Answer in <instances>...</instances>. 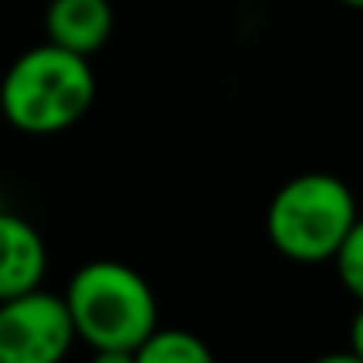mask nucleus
<instances>
[{"instance_id":"obj_1","label":"nucleus","mask_w":363,"mask_h":363,"mask_svg":"<svg viewBox=\"0 0 363 363\" xmlns=\"http://www.w3.org/2000/svg\"><path fill=\"white\" fill-rule=\"evenodd\" d=\"M96 99L92 60L43 43L25 50L0 82V113L21 134L46 138L82 121Z\"/></svg>"},{"instance_id":"obj_2","label":"nucleus","mask_w":363,"mask_h":363,"mask_svg":"<svg viewBox=\"0 0 363 363\" xmlns=\"http://www.w3.org/2000/svg\"><path fill=\"white\" fill-rule=\"evenodd\" d=\"M74 335L92 350H134L159 325V300L148 279L123 261L82 264L64 293Z\"/></svg>"},{"instance_id":"obj_3","label":"nucleus","mask_w":363,"mask_h":363,"mask_svg":"<svg viewBox=\"0 0 363 363\" xmlns=\"http://www.w3.org/2000/svg\"><path fill=\"white\" fill-rule=\"evenodd\" d=\"M360 216L357 194L332 173H300L286 180L264 212L272 247L296 264H325Z\"/></svg>"},{"instance_id":"obj_4","label":"nucleus","mask_w":363,"mask_h":363,"mask_svg":"<svg viewBox=\"0 0 363 363\" xmlns=\"http://www.w3.org/2000/svg\"><path fill=\"white\" fill-rule=\"evenodd\" d=\"M74 339L64 296L39 286L0 300V363H64Z\"/></svg>"},{"instance_id":"obj_5","label":"nucleus","mask_w":363,"mask_h":363,"mask_svg":"<svg viewBox=\"0 0 363 363\" xmlns=\"http://www.w3.org/2000/svg\"><path fill=\"white\" fill-rule=\"evenodd\" d=\"M46 268L50 250L39 230L28 219L0 208V300L39 289Z\"/></svg>"},{"instance_id":"obj_6","label":"nucleus","mask_w":363,"mask_h":363,"mask_svg":"<svg viewBox=\"0 0 363 363\" xmlns=\"http://www.w3.org/2000/svg\"><path fill=\"white\" fill-rule=\"evenodd\" d=\"M43 25L46 43L92 60L113 35V7L110 0H50Z\"/></svg>"},{"instance_id":"obj_7","label":"nucleus","mask_w":363,"mask_h":363,"mask_svg":"<svg viewBox=\"0 0 363 363\" xmlns=\"http://www.w3.org/2000/svg\"><path fill=\"white\" fill-rule=\"evenodd\" d=\"M134 363H216L205 339L187 328H152L145 342L134 346Z\"/></svg>"},{"instance_id":"obj_8","label":"nucleus","mask_w":363,"mask_h":363,"mask_svg":"<svg viewBox=\"0 0 363 363\" xmlns=\"http://www.w3.org/2000/svg\"><path fill=\"white\" fill-rule=\"evenodd\" d=\"M332 264H335L339 282L346 286V293H350L357 303H363V216H357L353 230L346 233V240L339 243Z\"/></svg>"},{"instance_id":"obj_9","label":"nucleus","mask_w":363,"mask_h":363,"mask_svg":"<svg viewBox=\"0 0 363 363\" xmlns=\"http://www.w3.org/2000/svg\"><path fill=\"white\" fill-rule=\"evenodd\" d=\"M350 353L363 360V303L357 307V314H353V321H350Z\"/></svg>"},{"instance_id":"obj_10","label":"nucleus","mask_w":363,"mask_h":363,"mask_svg":"<svg viewBox=\"0 0 363 363\" xmlns=\"http://www.w3.org/2000/svg\"><path fill=\"white\" fill-rule=\"evenodd\" d=\"M89 363H134V350H92Z\"/></svg>"},{"instance_id":"obj_11","label":"nucleus","mask_w":363,"mask_h":363,"mask_svg":"<svg viewBox=\"0 0 363 363\" xmlns=\"http://www.w3.org/2000/svg\"><path fill=\"white\" fill-rule=\"evenodd\" d=\"M311 363H363V360H357L350 350H339V353H325V357H318V360H311Z\"/></svg>"},{"instance_id":"obj_12","label":"nucleus","mask_w":363,"mask_h":363,"mask_svg":"<svg viewBox=\"0 0 363 363\" xmlns=\"http://www.w3.org/2000/svg\"><path fill=\"white\" fill-rule=\"evenodd\" d=\"M346 7H357V11H363V0H342Z\"/></svg>"}]
</instances>
